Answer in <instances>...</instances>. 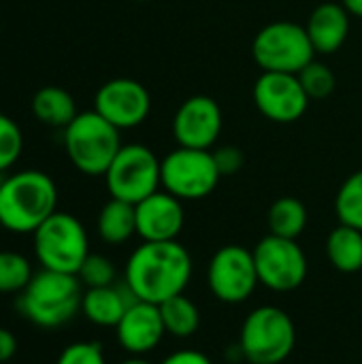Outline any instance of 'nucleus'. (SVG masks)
Wrapping results in <instances>:
<instances>
[{
  "instance_id": "nucleus-1",
  "label": "nucleus",
  "mask_w": 362,
  "mask_h": 364,
  "mask_svg": "<svg viewBox=\"0 0 362 364\" xmlns=\"http://www.w3.org/2000/svg\"><path fill=\"white\" fill-rule=\"evenodd\" d=\"M190 279L192 256L179 241H143L124 271V284L134 299L154 305L183 294Z\"/></svg>"
},
{
  "instance_id": "nucleus-2",
  "label": "nucleus",
  "mask_w": 362,
  "mask_h": 364,
  "mask_svg": "<svg viewBox=\"0 0 362 364\" xmlns=\"http://www.w3.org/2000/svg\"><path fill=\"white\" fill-rule=\"evenodd\" d=\"M58 211L53 179L36 168L17 171L0 179V226L15 235H32Z\"/></svg>"
},
{
  "instance_id": "nucleus-3",
  "label": "nucleus",
  "mask_w": 362,
  "mask_h": 364,
  "mask_svg": "<svg viewBox=\"0 0 362 364\" xmlns=\"http://www.w3.org/2000/svg\"><path fill=\"white\" fill-rule=\"evenodd\" d=\"M81 288L77 275L41 269L17 294L15 307L21 318L41 328H58L81 311Z\"/></svg>"
},
{
  "instance_id": "nucleus-4",
  "label": "nucleus",
  "mask_w": 362,
  "mask_h": 364,
  "mask_svg": "<svg viewBox=\"0 0 362 364\" xmlns=\"http://www.w3.org/2000/svg\"><path fill=\"white\" fill-rule=\"evenodd\" d=\"M62 141L73 166L87 177H105L122 149L119 130L94 109L79 113L64 128Z\"/></svg>"
},
{
  "instance_id": "nucleus-5",
  "label": "nucleus",
  "mask_w": 362,
  "mask_h": 364,
  "mask_svg": "<svg viewBox=\"0 0 362 364\" xmlns=\"http://www.w3.org/2000/svg\"><path fill=\"white\" fill-rule=\"evenodd\" d=\"M297 346V328L292 318L273 305L256 307L241 324L239 354L250 364H282Z\"/></svg>"
},
{
  "instance_id": "nucleus-6",
  "label": "nucleus",
  "mask_w": 362,
  "mask_h": 364,
  "mask_svg": "<svg viewBox=\"0 0 362 364\" xmlns=\"http://www.w3.org/2000/svg\"><path fill=\"white\" fill-rule=\"evenodd\" d=\"M34 256L41 269L77 275L90 256V239L83 224L66 211H55L32 232Z\"/></svg>"
},
{
  "instance_id": "nucleus-7",
  "label": "nucleus",
  "mask_w": 362,
  "mask_h": 364,
  "mask_svg": "<svg viewBox=\"0 0 362 364\" xmlns=\"http://www.w3.org/2000/svg\"><path fill=\"white\" fill-rule=\"evenodd\" d=\"M252 55L262 73L297 75L316 60V49L305 26L294 21H273L254 36Z\"/></svg>"
},
{
  "instance_id": "nucleus-8",
  "label": "nucleus",
  "mask_w": 362,
  "mask_h": 364,
  "mask_svg": "<svg viewBox=\"0 0 362 364\" xmlns=\"http://www.w3.org/2000/svg\"><path fill=\"white\" fill-rule=\"evenodd\" d=\"M160 168L162 160L149 147L139 143L122 145L109 171L105 173V183L111 198L137 205L160 190Z\"/></svg>"
},
{
  "instance_id": "nucleus-9",
  "label": "nucleus",
  "mask_w": 362,
  "mask_h": 364,
  "mask_svg": "<svg viewBox=\"0 0 362 364\" xmlns=\"http://www.w3.org/2000/svg\"><path fill=\"white\" fill-rule=\"evenodd\" d=\"M162 188L179 200L207 198L222 179L213 151L177 147L162 158Z\"/></svg>"
},
{
  "instance_id": "nucleus-10",
  "label": "nucleus",
  "mask_w": 362,
  "mask_h": 364,
  "mask_svg": "<svg viewBox=\"0 0 362 364\" xmlns=\"http://www.w3.org/2000/svg\"><path fill=\"white\" fill-rule=\"evenodd\" d=\"M258 279L273 292H292L307 279V256L297 239L267 235L252 250Z\"/></svg>"
},
{
  "instance_id": "nucleus-11",
  "label": "nucleus",
  "mask_w": 362,
  "mask_h": 364,
  "mask_svg": "<svg viewBox=\"0 0 362 364\" xmlns=\"http://www.w3.org/2000/svg\"><path fill=\"white\" fill-rule=\"evenodd\" d=\"M207 284L211 294L226 305L247 301L260 284L254 254L241 245L220 247L209 262Z\"/></svg>"
},
{
  "instance_id": "nucleus-12",
  "label": "nucleus",
  "mask_w": 362,
  "mask_h": 364,
  "mask_svg": "<svg viewBox=\"0 0 362 364\" xmlns=\"http://www.w3.org/2000/svg\"><path fill=\"white\" fill-rule=\"evenodd\" d=\"M94 111L117 130L137 128L151 111V96L137 79L117 77L98 87L94 96Z\"/></svg>"
},
{
  "instance_id": "nucleus-13",
  "label": "nucleus",
  "mask_w": 362,
  "mask_h": 364,
  "mask_svg": "<svg viewBox=\"0 0 362 364\" xmlns=\"http://www.w3.org/2000/svg\"><path fill=\"white\" fill-rule=\"evenodd\" d=\"M252 96L256 109L275 124H292L309 107V96L292 73H262L254 83Z\"/></svg>"
},
{
  "instance_id": "nucleus-14",
  "label": "nucleus",
  "mask_w": 362,
  "mask_h": 364,
  "mask_svg": "<svg viewBox=\"0 0 362 364\" xmlns=\"http://www.w3.org/2000/svg\"><path fill=\"white\" fill-rule=\"evenodd\" d=\"M222 126L224 115L220 105L211 96L203 94L186 98L173 117L177 145L190 149H211L222 134Z\"/></svg>"
},
{
  "instance_id": "nucleus-15",
  "label": "nucleus",
  "mask_w": 362,
  "mask_h": 364,
  "mask_svg": "<svg viewBox=\"0 0 362 364\" xmlns=\"http://www.w3.org/2000/svg\"><path fill=\"white\" fill-rule=\"evenodd\" d=\"M137 235L143 241H177L183 230L186 213L177 196L158 190L134 205Z\"/></svg>"
},
{
  "instance_id": "nucleus-16",
  "label": "nucleus",
  "mask_w": 362,
  "mask_h": 364,
  "mask_svg": "<svg viewBox=\"0 0 362 364\" xmlns=\"http://www.w3.org/2000/svg\"><path fill=\"white\" fill-rule=\"evenodd\" d=\"M166 335L160 307L145 301H134L119 324L115 326L117 343L130 354V356H145L151 350H156Z\"/></svg>"
},
{
  "instance_id": "nucleus-17",
  "label": "nucleus",
  "mask_w": 362,
  "mask_h": 364,
  "mask_svg": "<svg viewBox=\"0 0 362 364\" xmlns=\"http://www.w3.org/2000/svg\"><path fill=\"white\" fill-rule=\"evenodd\" d=\"M305 30L316 53H335L348 41L350 13L344 9L341 2H322L312 11Z\"/></svg>"
},
{
  "instance_id": "nucleus-18",
  "label": "nucleus",
  "mask_w": 362,
  "mask_h": 364,
  "mask_svg": "<svg viewBox=\"0 0 362 364\" xmlns=\"http://www.w3.org/2000/svg\"><path fill=\"white\" fill-rule=\"evenodd\" d=\"M139 301L128 290V286H105V288H90L83 292L81 299V314L96 326L115 328L128 307Z\"/></svg>"
},
{
  "instance_id": "nucleus-19",
  "label": "nucleus",
  "mask_w": 362,
  "mask_h": 364,
  "mask_svg": "<svg viewBox=\"0 0 362 364\" xmlns=\"http://www.w3.org/2000/svg\"><path fill=\"white\" fill-rule=\"evenodd\" d=\"M98 237L109 245H122L137 235V209L132 203L109 198L96 220Z\"/></svg>"
},
{
  "instance_id": "nucleus-20",
  "label": "nucleus",
  "mask_w": 362,
  "mask_h": 364,
  "mask_svg": "<svg viewBox=\"0 0 362 364\" xmlns=\"http://www.w3.org/2000/svg\"><path fill=\"white\" fill-rule=\"evenodd\" d=\"M32 113L41 124L51 128H66L79 115L75 98L58 85H45L34 94Z\"/></svg>"
},
{
  "instance_id": "nucleus-21",
  "label": "nucleus",
  "mask_w": 362,
  "mask_h": 364,
  "mask_svg": "<svg viewBox=\"0 0 362 364\" xmlns=\"http://www.w3.org/2000/svg\"><path fill=\"white\" fill-rule=\"evenodd\" d=\"M326 258L339 273L362 271V230L339 224L326 239Z\"/></svg>"
},
{
  "instance_id": "nucleus-22",
  "label": "nucleus",
  "mask_w": 362,
  "mask_h": 364,
  "mask_svg": "<svg viewBox=\"0 0 362 364\" xmlns=\"http://www.w3.org/2000/svg\"><path fill=\"white\" fill-rule=\"evenodd\" d=\"M269 232L284 239H299L307 226V209L294 196H282L269 207Z\"/></svg>"
},
{
  "instance_id": "nucleus-23",
  "label": "nucleus",
  "mask_w": 362,
  "mask_h": 364,
  "mask_svg": "<svg viewBox=\"0 0 362 364\" xmlns=\"http://www.w3.org/2000/svg\"><path fill=\"white\" fill-rule=\"evenodd\" d=\"M158 307L162 314L166 335H173L177 339H188L198 331V326H201L198 307L186 294H177V296L160 303Z\"/></svg>"
},
{
  "instance_id": "nucleus-24",
  "label": "nucleus",
  "mask_w": 362,
  "mask_h": 364,
  "mask_svg": "<svg viewBox=\"0 0 362 364\" xmlns=\"http://www.w3.org/2000/svg\"><path fill=\"white\" fill-rule=\"evenodd\" d=\"M335 213L339 224L362 230V171L352 173L335 196Z\"/></svg>"
},
{
  "instance_id": "nucleus-25",
  "label": "nucleus",
  "mask_w": 362,
  "mask_h": 364,
  "mask_svg": "<svg viewBox=\"0 0 362 364\" xmlns=\"http://www.w3.org/2000/svg\"><path fill=\"white\" fill-rule=\"evenodd\" d=\"M32 275V264L23 254L0 250V294H19Z\"/></svg>"
},
{
  "instance_id": "nucleus-26",
  "label": "nucleus",
  "mask_w": 362,
  "mask_h": 364,
  "mask_svg": "<svg viewBox=\"0 0 362 364\" xmlns=\"http://www.w3.org/2000/svg\"><path fill=\"white\" fill-rule=\"evenodd\" d=\"M305 94L309 96V100H324L335 92L337 79L335 73L331 70V66H326L324 62L312 60L303 70L297 73Z\"/></svg>"
},
{
  "instance_id": "nucleus-27",
  "label": "nucleus",
  "mask_w": 362,
  "mask_h": 364,
  "mask_svg": "<svg viewBox=\"0 0 362 364\" xmlns=\"http://www.w3.org/2000/svg\"><path fill=\"white\" fill-rule=\"evenodd\" d=\"M23 151V134L15 119L0 113V175L15 166Z\"/></svg>"
},
{
  "instance_id": "nucleus-28",
  "label": "nucleus",
  "mask_w": 362,
  "mask_h": 364,
  "mask_svg": "<svg viewBox=\"0 0 362 364\" xmlns=\"http://www.w3.org/2000/svg\"><path fill=\"white\" fill-rule=\"evenodd\" d=\"M115 275H117L115 264L107 256H102V254H90L83 260V264H81V269L77 273V277H79V282H81V286L85 290L113 286L115 284Z\"/></svg>"
},
{
  "instance_id": "nucleus-29",
  "label": "nucleus",
  "mask_w": 362,
  "mask_h": 364,
  "mask_svg": "<svg viewBox=\"0 0 362 364\" xmlns=\"http://www.w3.org/2000/svg\"><path fill=\"white\" fill-rule=\"evenodd\" d=\"M55 364H107L105 360V352L100 348V343L94 341H77L66 346Z\"/></svg>"
},
{
  "instance_id": "nucleus-30",
  "label": "nucleus",
  "mask_w": 362,
  "mask_h": 364,
  "mask_svg": "<svg viewBox=\"0 0 362 364\" xmlns=\"http://www.w3.org/2000/svg\"><path fill=\"white\" fill-rule=\"evenodd\" d=\"M213 160L218 164V171L222 177H230L235 173H239L245 164V156L241 151V147L237 145H224V147H218L213 151Z\"/></svg>"
},
{
  "instance_id": "nucleus-31",
  "label": "nucleus",
  "mask_w": 362,
  "mask_h": 364,
  "mask_svg": "<svg viewBox=\"0 0 362 364\" xmlns=\"http://www.w3.org/2000/svg\"><path fill=\"white\" fill-rule=\"evenodd\" d=\"M160 364H213L211 358H207L203 352H196V350H181V352H175L171 356H166Z\"/></svg>"
},
{
  "instance_id": "nucleus-32",
  "label": "nucleus",
  "mask_w": 362,
  "mask_h": 364,
  "mask_svg": "<svg viewBox=\"0 0 362 364\" xmlns=\"http://www.w3.org/2000/svg\"><path fill=\"white\" fill-rule=\"evenodd\" d=\"M15 354H17V339H15V335L9 328L0 326V363L11 360Z\"/></svg>"
},
{
  "instance_id": "nucleus-33",
  "label": "nucleus",
  "mask_w": 362,
  "mask_h": 364,
  "mask_svg": "<svg viewBox=\"0 0 362 364\" xmlns=\"http://www.w3.org/2000/svg\"><path fill=\"white\" fill-rule=\"evenodd\" d=\"M341 4H344V9H346L350 15L361 17L362 19V0H341Z\"/></svg>"
},
{
  "instance_id": "nucleus-34",
  "label": "nucleus",
  "mask_w": 362,
  "mask_h": 364,
  "mask_svg": "<svg viewBox=\"0 0 362 364\" xmlns=\"http://www.w3.org/2000/svg\"><path fill=\"white\" fill-rule=\"evenodd\" d=\"M119 364H151V363H149V360H145L143 356H130V358L122 360Z\"/></svg>"
},
{
  "instance_id": "nucleus-35",
  "label": "nucleus",
  "mask_w": 362,
  "mask_h": 364,
  "mask_svg": "<svg viewBox=\"0 0 362 364\" xmlns=\"http://www.w3.org/2000/svg\"><path fill=\"white\" fill-rule=\"evenodd\" d=\"M134 2H147V0H134Z\"/></svg>"
},
{
  "instance_id": "nucleus-36",
  "label": "nucleus",
  "mask_w": 362,
  "mask_h": 364,
  "mask_svg": "<svg viewBox=\"0 0 362 364\" xmlns=\"http://www.w3.org/2000/svg\"><path fill=\"white\" fill-rule=\"evenodd\" d=\"M258 364H273V363H258Z\"/></svg>"
}]
</instances>
